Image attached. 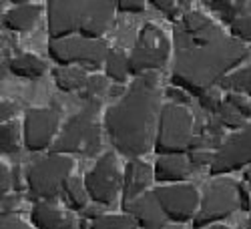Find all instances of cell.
Segmentation results:
<instances>
[{
	"instance_id": "cell-1",
	"label": "cell",
	"mask_w": 251,
	"mask_h": 229,
	"mask_svg": "<svg viewBox=\"0 0 251 229\" xmlns=\"http://www.w3.org/2000/svg\"><path fill=\"white\" fill-rule=\"evenodd\" d=\"M157 85V73L135 76L127 95L104 111L102 123L113 149L129 161L147 155L155 145L157 123L163 109Z\"/></svg>"
},
{
	"instance_id": "cell-2",
	"label": "cell",
	"mask_w": 251,
	"mask_h": 229,
	"mask_svg": "<svg viewBox=\"0 0 251 229\" xmlns=\"http://www.w3.org/2000/svg\"><path fill=\"white\" fill-rule=\"evenodd\" d=\"M249 56V47L229 36L213 45L177 52L171 71V85L187 91L191 97H201L203 93L221 85V80Z\"/></svg>"
},
{
	"instance_id": "cell-3",
	"label": "cell",
	"mask_w": 251,
	"mask_h": 229,
	"mask_svg": "<svg viewBox=\"0 0 251 229\" xmlns=\"http://www.w3.org/2000/svg\"><path fill=\"white\" fill-rule=\"evenodd\" d=\"M113 0H50L47 2V30L50 40L82 36L100 40L113 25Z\"/></svg>"
},
{
	"instance_id": "cell-4",
	"label": "cell",
	"mask_w": 251,
	"mask_h": 229,
	"mask_svg": "<svg viewBox=\"0 0 251 229\" xmlns=\"http://www.w3.org/2000/svg\"><path fill=\"white\" fill-rule=\"evenodd\" d=\"M100 102H85V109L73 115L65 125L52 145L50 153L56 155H78V157H97L102 149L100 125L97 121Z\"/></svg>"
},
{
	"instance_id": "cell-5",
	"label": "cell",
	"mask_w": 251,
	"mask_h": 229,
	"mask_svg": "<svg viewBox=\"0 0 251 229\" xmlns=\"http://www.w3.org/2000/svg\"><path fill=\"white\" fill-rule=\"evenodd\" d=\"M73 169L75 161L69 155L49 153L45 157L34 159L25 169L28 195L34 201L54 203V199L62 197V189H65V183L73 177Z\"/></svg>"
},
{
	"instance_id": "cell-6",
	"label": "cell",
	"mask_w": 251,
	"mask_h": 229,
	"mask_svg": "<svg viewBox=\"0 0 251 229\" xmlns=\"http://www.w3.org/2000/svg\"><path fill=\"white\" fill-rule=\"evenodd\" d=\"M195 139V119L191 111L181 105L165 102L159 123L153 151L161 155H187Z\"/></svg>"
},
{
	"instance_id": "cell-7",
	"label": "cell",
	"mask_w": 251,
	"mask_h": 229,
	"mask_svg": "<svg viewBox=\"0 0 251 229\" xmlns=\"http://www.w3.org/2000/svg\"><path fill=\"white\" fill-rule=\"evenodd\" d=\"M171 51H173V40L165 34L163 28H159L153 23L143 25L129 52L131 76L161 71L169 62Z\"/></svg>"
},
{
	"instance_id": "cell-8",
	"label": "cell",
	"mask_w": 251,
	"mask_h": 229,
	"mask_svg": "<svg viewBox=\"0 0 251 229\" xmlns=\"http://www.w3.org/2000/svg\"><path fill=\"white\" fill-rule=\"evenodd\" d=\"M111 49L104 38L91 40L82 36H69L49 43V56L58 67H78L85 71H97L104 67Z\"/></svg>"
},
{
	"instance_id": "cell-9",
	"label": "cell",
	"mask_w": 251,
	"mask_h": 229,
	"mask_svg": "<svg viewBox=\"0 0 251 229\" xmlns=\"http://www.w3.org/2000/svg\"><path fill=\"white\" fill-rule=\"evenodd\" d=\"M239 209V183L219 177L205 187L199 211L193 217V227L203 229L209 225H219V221L231 217Z\"/></svg>"
},
{
	"instance_id": "cell-10",
	"label": "cell",
	"mask_w": 251,
	"mask_h": 229,
	"mask_svg": "<svg viewBox=\"0 0 251 229\" xmlns=\"http://www.w3.org/2000/svg\"><path fill=\"white\" fill-rule=\"evenodd\" d=\"M85 187L95 205H111L123 193V173L113 151L102 153L85 177Z\"/></svg>"
},
{
	"instance_id": "cell-11",
	"label": "cell",
	"mask_w": 251,
	"mask_h": 229,
	"mask_svg": "<svg viewBox=\"0 0 251 229\" xmlns=\"http://www.w3.org/2000/svg\"><path fill=\"white\" fill-rule=\"evenodd\" d=\"M60 133V111L47 109H26L23 119V139L28 153H40L52 149V145Z\"/></svg>"
},
{
	"instance_id": "cell-12",
	"label": "cell",
	"mask_w": 251,
	"mask_h": 229,
	"mask_svg": "<svg viewBox=\"0 0 251 229\" xmlns=\"http://www.w3.org/2000/svg\"><path fill=\"white\" fill-rule=\"evenodd\" d=\"M161 209L175 225L193 221V217L199 211L201 195L191 183H173V185H159L153 189Z\"/></svg>"
},
{
	"instance_id": "cell-13",
	"label": "cell",
	"mask_w": 251,
	"mask_h": 229,
	"mask_svg": "<svg viewBox=\"0 0 251 229\" xmlns=\"http://www.w3.org/2000/svg\"><path fill=\"white\" fill-rule=\"evenodd\" d=\"M251 165V123H247L241 131H235L225 137L223 145L215 151L213 165L209 173L213 177H223L233 171H239Z\"/></svg>"
},
{
	"instance_id": "cell-14",
	"label": "cell",
	"mask_w": 251,
	"mask_h": 229,
	"mask_svg": "<svg viewBox=\"0 0 251 229\" xmlns=\"http://www.w3.org/2000/svg\"><path fill=\"white\" fill-rule=\"evenodd\" d=\"M179 26L189 36L193 47H207V45H213L217 40L225 38L223 28L199 10H185Z\"/></svg>"
},
{
	"instance_id": "cell-15",
	"label": "cell",
	"mask_w": 251,
	"mask_h": 229,
	"mask_svg": "<svg viewBox=\"0 0 251 229\" xmlns=\"http://www.w3.org/2000/svg\"><path fill=\"white\" fill-rule=\"evenodd\" d=\"M123 213L131 215L139 229H165L167 227V217L153 191L143 193L131 203H125Z\"/></svg>"
},
{
	"instance_id": "cell-16",
	"label": "cell",
	"mask_w": 251,
	"mask_h": 229,
	"mask_svg": "<svg viewBox=\"0 0 251 229\" xmlns=\"http://www.w3.org/2000/svg\"><path fill=\"white\" fill-rule=\"evenodd\" d=\"M155 179L153 167L141 159H131L123 169V193H121V205L131 203L133 199L147 193L151 181Z\"/></svg>"
},
{
	"instance_id": "cell-17",
	"label": "cell",
	"mask_w": 251,
	"mask_h": 229,
	"mask_svg": "<svg viewBox=\"0 0 251 229\" xmlns=\"http://www.w3.org/2000/svg\"><path fill=\"white\" fill-rule=\"evenodd\" d=\"M193 165L189 163L187 155H161L153 165L155 181L163 185L185 183L193 173Z\"/></svg>"
},
{
	"instance_id": "cell-18",
	"label": "cell",
	"mask_w": 251,
	"mask_h": 229,
	"mask_svg": "<svg viewBox=\"0 0 251 229\" xmlns=\"http://www.w3.org/2000/svg\"><path fill=\"white\" fill-rule=\"evenodd\" d=\"M30 221L36 229H73V215L65 213L50 201H34L30 209Z\"/></svg>"
},
{
	"instance_id": "cell-19",
	"label": "cell",
	"mask_w": 251,
	"mask_h": 229,
	"mask_svg": "<svg viewBox=\"0 0 251 229\" xmlns=\"http://www.w3.org/2000/svg\"><path fill=\"white\" fill-rule=\"evenodd\" d=\"M43 6L36 2H16L2 16V25L10 32H28L38 23Z\"/></svg>"
},
{
	"instance_id": "cell-20",
	"label": "cell",
	"mask_w": 251,
	"mask_h": 229,
	"mask_svg": "<svg viewBox=\"0 0 251 229\" xmlns=\"http://www.w3.org/2000/svg\"><path fill=\"white\" fill-rule=\"evenodd\" d=\"M6 69L18 76V78H26V80H34V78H40L49 65H47V60L45 58H40L32 52H23V54H16L12 56L8 62H6Z\"/></svg>"
},
{
	"instance_id": "cell-21",
	"label": "cell",
	"mask_w": 251,
	"mask_h": 229,
	"mask_svg": "<svg viewBox=\"0 0 251 229\" xmlns=\"http://www.w3.org/2000/svg\"><path fill=\"white\" fill-rule=\"evenodd\" d=\"M52 78L60 93H80L87 85L89 71L78 67H56L52 69Z\"/></svg>"
},
{
	"instance_id": "cell-22",
	"label": "cell",
	"mask_w": 251,
	"mask_h": 229,
	"mask_svg": "<svg viewBox=\"0 0 251 229\" xmlns=\"http://www.w3.org/2000/svg\"><path fill=\"white\" fill-rule=\"evenodd\" d=\"M104 76L113 80L115 85H125L131 76L129 54L123 49H111L107 60H104Z\"/></svg>"
},
{
	"instance_id": "cell-23",
	"label": "cell",
	"mask_w": 251,
	"mask_h": 229,
	"mask_svg": "<svg viewBox=\"0 0 251 229\" xmlns=\"http://www.w3.org/2000/svg\"><path fill=\"white\" fill-rule=\"evenodd\" d=\"M62 201L69 209L73 211H85L89 207V193H87V187H85V179L80 177H71L67 183H65V189H62Z\"/></svg>"
},
{
	"instance_id": "cell-24",
	"label": "cell",
	"mask_w": 251,
	"mask_h": 229,
	"mask_svg": "<svg viewBox=\"0 0 251 229\" xmlns=\"http://www.w3.org/2000/svg\"><path fill=\"white\" fill-rule=\"evenodd\" d=\"M221 87L229 93L235 95H243V97H251V65L233 71L229 76H225L221 80Z\"/></svg>"
},
{
	"instance_id": "cell-25",
	"label": "cell",
	"mask_w": 251,
	"mask_h": 229,
	"mask_svg": "<svg viewBox=\"0 0 251 229\" xmlns=\"http://www.w3.org/2000/svg\"><path fill=\"white\" fill-rule=\"evenodd\" d=\"M20 145H25L23 131H20L18 123H2L0 127V153L2 155H12L20 149Z\"/></svg>"
},
{
	"instance_id": "cell-26",
	"label": "cell",
	"mask_w": 251,
	"mask_h": 229,
	"mask_svg": "<svg viewBox=\"0 0 251 229\" xmlns=\"http://www.w3.org/2000/svg\"><path fill=\"white\" fill-rule=\"evenodd\" d=\"M89 229H139L135 219L127 213L121 215H111L104 213L95 221H89Z\"/></svg>"
},
{
	"instance_id": "cell-27",
	"label": "cell",
	"mask_w": 251,
	"mask_h": 229,
	"mask_svg": "<svg viewBox=\"0 0 251 229\" xmlns=\"http://www.w3.org/2000/svg\"><path fill=\"white\" fill-rule=\"evenodd\" d=\"M215 121L221 125L223 129H231L233 133L235 131H241L243 127H245V117L243 115H239L229 102H225V99H223V102L219 105V109H217V113H215Z\"/></svg>"
},
{
	"instance_id": "cell-28",
	"label": "cell",
	"mask_w": 251,
	"mask_h": 229,
	"mask_svg": "<svg viewBox=\"0 0 251 229\" xmlns=\"http://www.w3.org/2000/svg\"><path fill=\"white\" fill-rule=\"evenodd\" d=\"M107 91H109V78L107 76H102V75H89L85 89L80 91V99L85 102H93V101H99Z\"/></svg>"
},
{
	"instance_id": "cell-29",
	"label": "cell",
	"mask_w": 251,
	"mask_h": 229,
	"mask_svg": "<svg viewBox=\"0 0 251 229\" xmlns=\"http://www.w3.org/2000/svg\"><path fill=\"white\" fill-rule=\"evenodd\" d=\"M229 32H231V38H235L241 45H251V14L241 16L237 20H233L229 25Z\"/></svg>"
},
{
	"instance_id": "cell-30",
	"label": "cell",
	"mask_w": 251,
	"mask_h": 229,
	"mask_svg": "<svg viewBox=\"0 0 251 229\" xmlns=\"http://www.w3.org/2000/svg\"><path fill=\"white\" fill-rule=\"evenodd\" d=\"M149 4L155 6L161 14H165V18H169L171 23H175V25L181 23V18L185 14V12H181V6L185 2H175V0H151Z\"/></svg>"
},
{
	"instance_id": "cell-31",
	"label": "cell",
	"mask_w": 251,
	"mask_h": 229,
	"mask_svg": "<svg viewBox=\"0 0 251 229\" xmlns=\"http://www.w3.org/2000/svg\"><path fill=\"white\" fill-rule=\"evenodd\" d=\"M187 159L193 165V169H203V167H211L213 159H215V151H205V149H193L187 153Z\"/></svg>"
},
{
	"instance_id": "cell-32",
	"label": "cell",
	"mask_w": 251,
	"mask_h": 229,
	"mask_svg": "<svg viewBox=\"0 0 251 229\" xmlns=\"http://www.w3.org/2000/svg\"><path fill=\"white\" fill-rule=\"evenodd\" d=\"M197 101H199L201 109H205V111H209V113H213V115L217 113L219 105L223 102V99H221V95H219V91H217V89H211V91L203 93L201 97H197Z\"/></svg>"
},
{
	"instance_id": "cell-33",
	"label": "cell",
	"mask_w": 251,
	"mask_h": 229,
	"mask_svg": "<svg viewBox=\"0 0 251 229\" xmlns=\"http://www.w3.org/2000/svg\"><path fill=\"white\" fill-rule=\"evenodd\" d=\"M225 102H229L239 115H243L245 119H249L251 117V102L243 97V95H235V93H229L227 97H225Z\"/></svg>"
},
{
	"instance_id": "cell-34",
	"label": "cell",
	"mask_w": 251,
	"mask_h": 229,
	"mask_svg": "<svg viewBox=\"0 0 251 229\" xmlns=\"http://www.w3.org/2000/svg\"><path fill=\"white\" fill-rule=\"evenodd\" d=\"M10 191H14L12 169H10V165L0 163V195L6 197V195H10Z\"/></svg>"
},
{
	"instance_id": "cell-35",
	"label": "cell",
	"mask_w": 251,
	"mask_h": 229,
	"mask_svg": "<svg viewBox=\"0 0 251 229\" xmlns=\"http://www.w3.org/2000/svg\"><path fill=\"white\" fill-rule=\"evenodd\" d=\"M117 10L125 14H141L147 10L145 0H117Z\"/></svg>"
},
{
	"instance_id": "cell-36",
	"label": "cell",
	"mask_w": 251,
	"mask_h": 229,
	"mask_svg": "<svg viewBox=\"0 0 251 229\" xmlns=\"http://www.w3.org/2000/svg\"><path fill=\"white\" fill-rule=\"evenodd\" d=\"M165 95H167V99H169V102H173V105L187 107L191 102V95L187 91H183V89H177V87H169Z\"/></svg>"
},
{
	"instance_id": "cell-37",
	"label": "cell",
	"mask_w": 251,
	"mask_h": 229,
	"mask_svg": "<svg viewBox=\"0 0 251 229\" xmlns=\"http://www.w3.org/2000/svg\"><path fill=\"white\" fill-rule=\"evenodd\" d=\"M16 115H18V105L16 102L10 101V99H2V102H0V119H2V123L14 121Z\"/></svg>"
},
{
	"instance_id": "cell-38",
	"label": "cell",
	"mask_w": 251,
	"mask_h": 229,
	"mask_svg": "<svg viewBox=\"0 0 251 229\" xmlns=\"http://www.w3.org/2000/svg\"><path fill=\"white\" fill-rule=\"evenodd\" d=\"M0 229H36V227H30L16 215H8V217H2V221H0Z\"/></svg>"
},
{
	"instance_id": "cell-39",
	"label": "cell",
	"mask_w": 251,
	"mask_h": 229,
	"mask_svg": "<svg viewBox=\"0 0 251 229\" xmlns=\"http://www.w3.org/2000/svg\"><path fill=\"white\" fill-rule=\"evenodd\" d=\"M12 181H14V191L26 189V173L20 171V167H14L12 169Z\"/></svg>"
},
{
	"instance_id": "cell-40",
	"label": "cell",
	"mask_w": 251,
	"mask_h": 229,
	"mask_svg": "<svg viewBox=\"0 0 251 229\" xmlns=\"http://www.w3.org/2000/svg\"><path fill=\"white\" fill-rule=\"evenodd\" d=\"M239 205H241V211H251V195L243 183H239Z\"/></svg>"
},
{
	"instance_id": "cell-41",
	"label": "cell",
	"mask_w": 251,
	"mask_h": 229,
	"mask_svg": "<svg viewBox=\"0 0 251 229\" xmlns=\"http://www.w3.org/2000/svg\"><path fill=\"white\" fill-rule=\"evenodd\" d=\"M14 207H16V197L12 195H6L2 197V217H8V215H14Z\"/></svg>"
},
{
	"instance_id": "cell-42",
	"label": "cell",
	"mask_w": 251,
	"mask_h": 229,
	"mask_svg": "<svg viewBox=\"0 0 251 229\" xmlns=\"http://www.w3.org/2000/svg\"><path fill=\"white\" fill-rule=\"evenodd\" d=\"M245 183L249 185V189H251V165H249V167L245 169Z\"/></svg>"
},
{
	"instance_id": "cell-43",
	"label": "cell",
	"mask_w": 251,
	"mask_h": 229,
	"mask_svg": "<svg viewBox=\"0 0 251 229\" xmlns=\"http://www.w3.org/2000/svg\"><path fill=\"white\" fill-rule=\"evenodd\" d=\"M203 229H231V227H227V225H209V227H203Z\"/></svg>"
},
{
	"instance_id": "cell-44",
	"label": "cell",
	"mask_w": 251,
	"mask_h": 229,
	"mask_svg": "<svg viewBox=\"0 0 251 229\" xmlns=\"http://www.w3.org/2000/svg\"><path fill=\"white\" fill-rule=\"evenodd\" d=\"M245 229H251V211H249V217H247V223H245Z\"/></svg>"
}]
</instances>
